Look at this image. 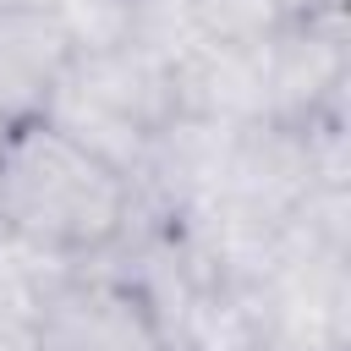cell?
<instances>
[{
	"mask_svg": "<svg viewBox=\"0 0 351 351\" xmlns=\"http://www.w3.org/2000/svg\"><path fill=\"white\" fill-rule=\"evenodd\" d=\"M132 181L71 143L60 126L22 121L0 143V236L60 258H99L132 225Z\"/></svg>",
	"mask_w": 351,
	"mask_h": 351,
	"instance_id": "1",
	"label": "cell"
},
{
	"mask_svg": "<svg viewBox=\"0 0 351 351\" xmlns=\"http://www.w3.org/2000/svg\"><path fill=\"white\" fill-rule=\"evenodd\" d=\"M38 351H170L154 307L104 263H82L33 318Z\"/></svg>",
	"mask_w": 351,
	"mask_h": 351,
	"instance_id": "2",
	"label": "cell"
},
{
	"mask_svg": "<svg viewBox=\"0 0 351 351\" xmlns=\"http://www.w3.org/2000/svg\"><path fill=\"white\" fill-rule=\"evenodd\" d=\"M263 77H269V121L302 126L324 104L346 99L351 55H346V5L318 11L307 22H280V33L263 44Z\"/></svg>",
	"mask_w": 351,
	"mask_h": 351,
	"instance_id": "3",
	"label": "cell"
},
{
	"mask_svg": "<svg viewBox=\"0 0 351 351\" xmlns=\"http://www.w3.org/2000/svg\"><path fill=\"white\" fill-rule=\"evenodd\" d=\"M71 60V33L49 5H0V121H38Z\"/></svg>",
	"mask_w": 351,
	"mask_h": 351,
	"instance_id": "4",
	"label": "cell"
},
{
	"mask_svg": "<svg viewBox=\"0 0 351 351\" xmlns=\"http://www.w3.org/2000/svg\"><path fill=\"white\" fill-rule=\"evenodd\" d=\"M66 93H77L82 104L104 110L110 121L143 132V137H159L181 104H176V71L159 66L154 55L132 49V44H115V49H93V55H77L66 82Z\"/></svg>",
	"mask_w": 351,
	"mask_h": 351,
	"instance_id": "5",
	"label": "cell"
},
{
	"mask_svg": "<svg viewBox=\"0 0 351 351\" xmlns=\"http://www.w3.org/2000/svg\"><path fill=\"white\" fill-rule=\"evenodd\" d=\"M176 104H181V115L214 121V126H258V121H269L263 44L258 49L203 44L186 66H176Z\"/></svg>",
	"mask_w": 351,
	"mask_h": 351,
	"instance_id": "6",
	"label": "cell"
},
{
	"mask_svg": "<svg viewBox=\"0 0 351 351\" xmlns=\"http://www.w3.org/2000/svg\"><path fill=\"white\" fill-rule=\"evenodd\" d=\"M126 44L154 55L159 66H186L197 49H203V33L192 22V5L186 0H132V27H126Z\"/></svg>",
	"mask_w": 351,
	"mask_h": 351,
	"instance_id": "7",
	"label": "cell"
},
{
	"mask_svg": "<svg viewBox=\"0 0 351 351\" xmlns=\"http://www.w3.org/2000/svg\"><path fill=\"white\" fill-rule=\"evenodd\" d=\"M186 5L203 44H219V49H258L280 33L274 0H186Z\"/></svg>",
	"mask_w": 351,
	"mask_h": 351,
	"instance_id": "8",
	"label": "cell"
},
{
	"mask_svg": "<svg viewBox=\"0 0 351 351\" xmlns=\"http://www.w3.org/2000/svg\"><path fill=\"white\" fill-rule=\"evenodd\" d=\"M55 16L66 22L71 49H77V55H93V49H115V44H126L132 0H55Z\"/></svg>",
	"mask_w": 351,
	"mask_h": 351,
	"instance_id": "9",
	"label": "cell"
},
{
	"mask_svg": "<svg viewBox=\"0 0 351 351\" xmlns=\"http://www.w3.org/2000/svg\"><path fill=\"white\" fill-rule=\"evenodd\" d=\"M0 351H38L33 324H27V318H16V313H5V307H0Z\"/></svg>",
	"mask_w": 351,
	"mask_h": 351,
	"instance_id": "10",
	"label": "cell"
},
{
	"mask_svg": "<svg viewBox=\"0 0 351 351\" xmlns=\"http://www.w3.org/2000/svg\"><path fill=\"white\" fill-rule=\"evenodd\" d=\"M335 5H346V0H274L280 22H307V16H318V11H335Z\"/></svg>",
	"mask_w": 351,
	"mask_h": 351,
	"instance_id": "11",
	"label": "cell"
},
{
	"mask_svg": "<svg viewBox=\"0 0 351 351\" xmlns=\"http://www.w3.org/2000/svg\"><path fill=\"white\" fill-rule=\"evenodd\" d=\"M0 5H49L55 11V0H0Z\"/></svg>",
	"mask_w": 351,
	"mask_h": 351,
	"instance_id": "12",
	"label": "cell"
},
{
	"mask_svg": "<svg viewBox=\"0 0 351 351\" xmlns=\"http://www.w3.org/2000/svg\"><path fill=\"white\" fill-rule=\"evenodd\" d=\"M5 132H11V126H5V121H0V143H5Z\"/></svg>",
	"mask_w": 351,
	"mask_h": 351,
	"instance_id": "13",
	"label": "cell"
}]
</instances>
